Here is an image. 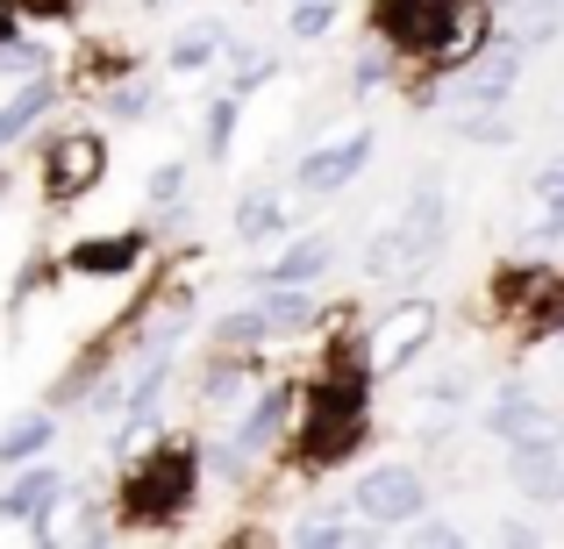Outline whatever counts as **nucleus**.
Returning a JSON list of instances; mask_svg holds the SVG:
<instances>
[{"label": "nucleus", "mask_w": 564, "mask_h": 549, "mask_svg": "<svg viewBox=\"0 0 564 549\" xmlns=\"http://www.w3.org/2000/svg\"><path fill=\"white\" fill-rule=\"evenodd\" d=\"M207 479V457L200 442L180 436V428H158L151 450H137L122 464V485H115V521L122 536H158V528H180L200 499Z\"/></svg>", "instance_id": "obj_1"}, {"label": "nucleus", "mask_w": 564, "mask_h": 549, "mask_svg": "<svg viewBox=\"0 0 564 549\" xmlns=\"http://www.w3.org/2000/svg\"><path fill=\"white\" fill-rule=\"evenodd\" d=\"M372 442V407H307L301 399V421L286 436V464L293 471H336Z\"/></svg>", "instance_id": "obj_2"}, {"label": "nucleus", "mask_w": 564, "mask_h": 549, "mask_svg": "<svg viewBox=\"0 0 564 549\" xmlns=\"http://www.w3.org/2000/svg\"><path fill=\"white\" fill-rule=\"evenodd\" d=\"M350 514H358L365 528H379V536H408L429 514V479L414 464H372L350 485Z\"/></svg>", "instance_id": "obj_3"}, {"label": "nucleus", "mask_w": 564, "mask_h": 549, "mask_svg": "<svg viewBox=\"0 0 564 549\" xmlns=\"http://www.w3.org/2000/svg\"><path fill=\"white\" fill-rule=\"evenodd\" d=\"M100 179H108V136L100 129L43 136V207H79Z\"/></svg>", "instance_id": "obj_4"}, {"label": "nucleus", "mask_w": 564, "mask_h": 549, "mask_svg": "<svg viewBox=\"0 0 564 549\" xmlns=\"http://www.w3.org/2000/svg\"><path fill=\"white\" fill-rule=\"evenodd\" d=\"M365 22H372V36L400 51V65H429L457 22V0H372Z\"/></svg>", "instance_id": "obj_5"}, {"label": "nucleus", "mask_w": 564, "mask_h": 549, "mask_svg": "<svg viewBox=\"0 0 564 549\" xmlns=\"http://www.w3.org/2000/svg\"><path fill=\"white\" fill-rule=\"evenodd\" d=\"M436 321H443V315H436V300H429V293H408V300L386 307L372 329H365V343H372V371H379V378H400V371L422 358V350L436 343Z\"/></svg>", "instance_id": "obj_6"}, {"label": "nucleus", "mask_w": 564, "mask_h": 549, "mask_svg": "<svg viewBox=\"0 0 564 549\" xmlns=\"http://www.w3.org/2000/svg\"><path fill=\"white\" fill-rule=\"evenodd\" d=\"M522 65H529V51H522V43L494 36V43H486V51L465 65V72H451L443 100H451L457 114H465V108H508V100H514V86H522Z\"/></svg>", "instance_id": "obj_7"}, {"label": "nucleus", "mask_w": 564, "mask_h": 549, "mask_svg": "<svg viewBox=\"0 0 564 549\" xmlns=\"http://www.w3.org/2000/svg\"><path fill=\"white\" fill-rule=\"evenodd\" d=\"M57 507H65V471L57 464H14V479L0 485V521H22L29 542H57Z\"/></svg>", "instance_id": "obj_8"}, {"label": "nucleus", "mask_w": 564, "mask_h": 549, "mask_svg": "<svg viewBox=\"0 0 564 549\" xmlns=\"http://www.w3.org/2000/svg\"><path fill=\"white\" fill-rule=\"evenodd\" d=\"M372 151H379L372 129H350V136H336V143H315V151L293 165V193H301V200H329V193H344L365 165H372Z\"/></svg>", "instance_id": "obj_9"}, {"label": "nucleus", "mask_w": 564, "mask_h": 549, "mask_svg": "<svg viewBox=\"0 0 564 549\" xmlns=\"http://www.w3.org/2000/svg\"><path fill=\"white\" fill-rule=\"evenodd\" d=\"M479 428L494 442H529V436H564V421L551 407L536 399V385H522V378H500L494 393H486V407H479Z\"/></svg>", "instance_id": "obj_10"}, {"label": "nucleus", "mask_w": 564, "mask_h": 549, "mask_svg": "<svg viewBox=\"0 0 564 549\" xmlns=\"http://www.w3.org/2000/svg\"><path fill=\"white\" fill-rule=\"evenodd\" d=\"M122 358H129V343H122V329H108V336H94V343L79 350V358H72L65 371H57L51 378V393H43V407H94V393L100 385L115 378V371H122Z\"/></svg>", "instance_id": "obj_11"}, {"label": "nucleus", "mask_w": 564, "mask_h": 549, "mask_svg": "<svg viewBox=\"0 0 564 549\" xmlns=\"http://www.w3.org/2000/svg\"><path fill=\"white\" fill-rule=\"evenodd\" d=\"M151 243H158L151 221L115 229V235H79V243H65V272L72 278H137V264H143Z\"/></svg>", "instance_id": "obj_12"}, {"label": "nucleus", "mask_w": 564, "mask_h": 549, "mask_svg": "<svg viewBox=\"0 0 564 549\" xmlns=\"http://www.w3.org/2000/svg\"><path fill=\"white\" fill-rule=\"evenodd\" d=\"M400 229H408V243H414V257H422V264H436V257H443V243H451V179H443L436 165H429L422 179L408 186Z\"/></svg>", "instance_id": "obj_13"}, {"label": "nucleus", "mask_w": 564, "mask_h": 549, "mask_svg": "<svg viewBox=\"0 0 564 549\" xmlns=\"http://www.w3.org/2000/svg\"><path fill=\"white\" fill-rule=\"evenodd\" d=\"M508 479L529 507H557L564 499V436H529L508 442Z\"/></svg>", "instance_id": "obj_14"}, {"label": "nucleus", "mask_w": 564, "mask_h": 549, "mask_svg": "<svg viewBox=\"0 0 564 549\" xmlns=\"http://www.w3.org/2000/svg\"><path fill=\"white\" fill-rule=\"evenodd\" d=\"M258 315H264V336H272V343H301L322 321H336L329 307L315 300V286H258Z\"/></svg>", "instance_id": "obj_15"}, {"label": "nucleus", "mask_w": 564, "mask_h": 549, "mask_svg": "<svg viewBox=\"0 0 564 549\" xmlns=\"http://www.w3.org/2000/svg\"><path fill=\"white\" fill-rule=\"evenodd\" d=\"M336 257H344V243H336L329 229H315V235H293L286 250H279L272 264H264L250 286H315V278H329L336 272Z\"/></svg>", "instance_id": "obj_16"}, {"label": "nucleus", "mask_w": 564, "mask_h": 549, "mask_svg": "<svg viewBox=\"0 0 564 549\" xmlns=\"http://www.w3.org/2000/svg\"><path fill=\"white\" fill-rule=\"evenodd\" d=\"M293 414H301V385H258L250 414L236 421V442H243L250 457H264V450H272V442L293 428Z\"/></svg>", "instance_id": "obj_17"}, {"label": "nucleus", "mask_w": 564, "mask_h": 549, "mask_svg": "<svg viewBox=\"0 0 564 549\" xmlns=\"http://www.w3.org/2000/svg\"><path fill=\"white\" fill-rule=\"evenodd\" d=\"M215 57H229V22H221V14H193V22H180V36L165 43L172 79H193V72H207Z\"/></svg>", "instance_id": "obj_18"}, {"label": "nucleus", "mask_w": 564, "mask_h": 549, "mask_svg": "<svg viewBox=\"0 0 564 549\" xmlns=\"http://www.w3.org/2000/svg\"><path fill=\"white\" fill-rule=\"evenodd\" d=\"M229 229H236V243H286V235H293V207H286V193H279V186H250L243 200H236Z\"/></svg>", "instance_id": "obj_19"}, {"label": "nucleus", "mask_w": 564, "mask_h": 549, "mask_svg": "<svg viewBox=\"0 0 564 549\" xmlns=\"http://www.w3.org/2000/svg\"><path fill=\"white\" fill-rule=\"evenodd\" d=\"M500 36L522 43L529 57L551 51V43L564 36V0H500Z\"/></svg>", "instance_id": "obj_20"}, {"label": "nucleus", "mask_w": 564, "mask_h": 549, "mask_svg": "<svg viewBox=\"0 0 564 549\" xmlns=\"http://www.w3.org/2000/svg\"><path fill=\"white\" fill-rule=\"evenodd\" d=\"M57 94H65V86H57V72H43V79H22L8 94V108H0V151H14V143L29 136V129L43 122V114L57 108Z\"/></svg>", "instance_id": "obj_21"}, {"label": "nucleus", "mask_w": 564, "mask_h": 549, "mask_svg": "<svg viewBox=\"0 0 564 549\" xmlns=\"http://www.w3.org/2000/svg\"><path fill=\"white\" fill-rule=\"evenodd\" d=\"M358 264H365V278H372V286H386V293L408 286V278L422 272V257H414V243H408V229H400V221H386L372 243H365Z\"/></svg>", "instance_id": "obj_22"}, {"label": "nucleus", "mask_w": 564, "mask_h": 549, "mask_svg": "<svg viewBox=\"0 0 564 549\" xmlns=\"http://www.w3.org/2000/svg\"><path fill=\"white\" fill-rule=\"evenodd\" d=\"M43 450H57V407H29V414H14V421L0 428V471L36 464Z\"/></svg>", "instance_id": "obj_23"}, {"label": "nucleus", "mask_w": 564, "mask_h": 549, "mask_svg": "<svg viewBox=\"0 0 564 549\" xmlns=\"http://www.w3.org/2000/svg\"><path fill=\"white\" fill-rule=\"evenodd\" d=\"M400 72H408V65H400L393 43H386V36H365L358 51H350V100H372L379 86L400 79Z\"/></svg>", "instance_id": "obj_24"}, {"label": "nucleus", "mask_w": 564, "mask_h": 549, "mask_svg": "<svg viewBox=\"0 0 564 549\" xmlns=\"http://www.w3.org/2000/svg\"><path fill=\"white\" fill-rule=\"evenodd\" d=\"M379 528H365L358 514H301V521H293V536L286 542H301V549H350V542H372Z\"/></svg>", "instance_id": "obj_25"}, {"label": "nucleus", "mask_w": 564, "mask_h": 549, "mask_svg": "<svg viewBox=\"0 0 564 549\" xmlns=\"http://www.w3.org/2000/svg\"><path fill=\"white\" fill-rule=\"evenodd\" d=\"M250 393V350H215V364L200 371V399L207 407H236Z\"/></svg>", "instance_id": "obj_26"}, {"label": "nucleus", "mask_w": 564, "mask_h": 549, "mask_svg": "<svg viewBox=\"0 0 564 549\" xmlns=\"http://www.w3.org/2000/svg\"><path fill=\"white\" fill-rule=\"evenodd\" d=\"M451 136H457V143H479V151H508L522 129H514L508 108H465V114L451 122Z\"/></svg>", "instance_id": "obj_27"}, {"label": "nucleus", "mask_w": 564, "mask_h": 549, "mask_svg": "<svg viewBox=\"0 0 564 549\" xmlns=\"http://www.w3.org/2000/svg\"><path fill=\"white\" fill-rule=\"evenodd\" d=\"M279 79V51H264V43H229V94H258V86Z\"/></svg>", "instance_id": "obj_28"}, {"label": "nucleus", "mask_w": 564, "mask_h": 549, "mask_svg": "<svg viewBox=\"0 0 564 549\" xmlns=\"http://www.w3.org/2000/svg\"><path fill=\"white\" fill-rule=\"evenodd\" d=\"M236 122H243V94H221V100H207V114H200V151H207V165H221V157H229V143H236Z\"/></svg>", "instance_id": "obj_29"}, {"label": "nucleus", "mask_w": 564, "mask_h": 549, "mask_svg": "<svg viewBox=\"0 0 564 549\" xmlns=\"http://www.w3.org/2000/svg\"><path fill=\"white\" fill-rule=\"evenodd\" d=\"M207 343H215V350H264L272 336H264V315H258V300H250V307H229V315H215Z\"/></svg>", "instance_id": "obj_30"}, {"label": "nucleus", "mask_w": 564, "mask_h": 549, "mask_svg": "<svg viewBox=\"0 0 564 549\" xmlns=\"http://www.w3.org/2000/svg\"><path fill=\"white\" fill-rule=\"evenodd\" d=\"M108 114H115V122H151V114H158V79H151V72L115 79L108 86Z\"/></svg>", "instance_id": "obj_31"}, {"label": "nucleus", "mask_w": 564, "mask_h": 549, "mask_svg": "<svg viewBox=\"0 0 564 549\" xmlns=\"http://www.w3.org/2000/svg\"><path fill=\"white\" fill-rule=\"evenodd\" d=\"M115 536H122V521H115V499L86 493V499H79V514L65 521V542H115Z\"/></svg>", "instance_id": "obj_32"}, {"label": "nucleus", "mask_w": 564, "mask_h": 549, "mask_svg": "<svg viewBox=\"0 0 564 549\" xmlns=\"http://www.w3.org/2000/svg\"><path fill=\"white\" fill-rule=\"evenodd\" d=\"M43 72H51V43L43 36H8L0 43V79H43Z\"/></svg>", "instance_id": "obj_33"}, {"label": "nucleus", "mask_w": 564, "mask_h": 549, "mask_svg": "<svg viewBox=\"0 0 564 549\" xmlns=\"http://www.w3.org/2000/svg\"><path fill=\"white\" fill-rule=\"evenodd\" d=\"M465 393H471V378H465V364H443L436 378L422 385V407L436 414V421H457L465 414Z\"/></svg>", "instance_id": "obj_34"}, {"label": "nucleus", "mask_w": 564, "mask_h": 549, "mask_svg": "<svg viewBox=\"0 0 564 549\" xmlns=\"http://www.w3.org/2000/svg\"><path fill=\"white\" fill-rule=\"evenodd\" d=\"M51 278H65V257H51V250H36V257H29L22 272H14V286H8V315H22V307L36 300L43 286H51Z\"/></svg>", "instance_id": "obj_35"}, {"label": "nucleus", "mask_w": 564, "mask_h": 549, "mask_svg": "<svg viewBox=\"0 0 564 549\" xmlns=\"http://www.w3.org/2000/svg\"><path fill=\"white\" fill-rule=\"evenodd\" d=\"M336 14H344V0H293V8H286V29L301 43H315V36H329V29H336Z\"/></svg>", "instance_id": "obj_36"}, {"label": "nucleus", "mask_w": 564, "mask_h": 549, "mask_svg": "<svg viewBox=\"0 0 564 549\" xmlns=\"http://www.w3.org/2000/svg\"><path fill=\"white\" fill-rule=\"evenodd\" d=\"M200 457H207V471H215L221 485H243L250 471H258V457H250L236 436H229V442H200Z\"/></svg>", "instance_id": "obj_37"}, {"label": "nucleus", "mask_w": 564, "mask_h": 549, "mask_svg": "<svg viewBox=\"0 0 564 549\" xmlns=\"http://www.w3.org/2000/svg\"><path fill=\"white\" fill-rule=\"evenodd\" d=\"M186 179H193V165H186V157H165V165H158L151 179H143V200H151V207L186 200Z\"/></svg>", "instance_id": "obj_38"}, {"label": "nucleus", "mask_w": 564, "mask_h": 549, "mask_svg": "<svg viewBox=\"0 0 564 549\" xmlns=\"http://www.w3.org/2000/svg\"><path fill=\"white\" fill-rule=\"evenodd\" d=\"M408 542H436V549H451V542H465V521H451V514H436V507H429L422 521L408 528Z\"/></svg>", "instance_id": "obj_39"}, {"label": "nucleus", "mask_w": 564, "mask_h": 549, "mask_svg": "<svg viewBox=\"0 0 564 549\" xmlns=\"http://www.w3.org/2000/svg\"><path fill=\"white\" fill-rule=\"evenodd\" d=\"M529 193H536L543 207H551V200H564V151H557V157H543V172L529 179Z\"/></svg>", "instance_id": "obj_40"}, {"label": "nucleus", "mask_w": 564, "mask_h": 549, "mask_svg": "<svg viewBox=\"0 0 564 549\" xmlns=\"http://www.w3.org/2000/svg\"><path fill=\"white\" fill-rule=\"evenodd\" d=\"M14 8H22V22H72L79 0H14Z\"/></svg>", "instance_id": "obj_41"}, {"label": "nucleus", "mask_w": 564, "mask_h": 549, "mask_svg": "<svg viewBox=\"0 0 564 549\" xmlns=\"http://www.w3.org/2000/svg\"><path fill=\"white\" fill-rule=\"evenodd\" d=\"M494 536H500V542H543V528H536V521H500Z\"/></svg>", "instance_id": "obj_42"}, {"label": "nucleus", "mask_w": 564, "mask_h": 549, "mask_svg": "<svg viewBox=\"0 0 564 549\" xmlns=\"http://www.w3.org/2000/svg\"><path fill=\"white\" fill-rule=\"evenodd\" d=\"M8 36H22V8H14V0H0V43Z\"/></svg>", "instance_id": "obj_43"}, {"label": "nucleus", "mask_w": 564, "mask_h": 549, "mask_svg": "<svg viewBox=\"0 0 564 549\" xmlns=\"http://www.w3.org/2000/svg\"><path fill=\"white\" fill-rule=\"evenodd\" d=\"M8 186H14V165H0V200H8Z\"/></svg>", "instance_id": "obj_44"}, {"label": "nucleus", "mask_w": 564, "mask_h": 549, "mask_svg": "<svg viewBox=\"0 0 564 549\" xmlns=\"http://www.w3.org/2000/svg\"><path fill=\"white\" fill-rule=\"evenodd\" d=\"M143 8H172V0H143Z\"/></svg>", "instance_id": "obj_45"}]
</instances>
